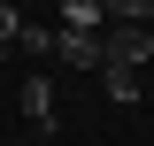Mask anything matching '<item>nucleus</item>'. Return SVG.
<instances>
[{"mask_svg": "<svg viewBox=\"0 0 154 146\" xmlns=\"http://www.w3.org/2000/svg\"><path fill=\"white\" fill-rule=\"evenodd\" d=\"M154 62V31L146 23H108L100 31V69H146Z\"/></svg>", "mask_w": 154, "mask_h": 146, "instance_id": "f257e3e1", "label": "nucleus"}, {"mask_svg": "<svg viewBox=\"0 0 154 146\" xmlns=\"http://www.w3.org/2000/svg\"><path fill=\"white\" fill-rule=\"evenodd\" d=\"M54 62H69V69H100V31H54Z\"/></svg>", "mask_w": 154, "mask_h": 146, "instance_id": "f03ea898", "label": "nucleus"}, {"mask_svg": "<svg viewBox=\"0 0 154 146\" xmlns=\"http://www.w3.org/2000/svg\"><path fill=\"white\" fill-rule=\"evenodd\" d=\"M62 31H108V0H54Z\"/></svg>", "mask_w": 154, "mask_h": 146, "instance_id": "7ed1b4c3", "label": "nucleus"}, {"mask_svg": "<svg viewBox=\"0 0 154 146\" xmlns=\"http://www.w3.org/2000/svg\"><path fill=\"white\" fill-rule=\"evenodd\" d=\"M23 115L38 131H54V77H23Z\"/></svg>", "mask_w": 154, "mask_h": 146, "instance_id": "20e7f679", "label": "nucleus"}, {"mask_svg": "<svg viewBox=\"0 0 154 146\" xmlns=\"http://www.w3.org/2000/svg\"><path fill=\"white\" fill-rule=\"evenodd\" d=\"M100 77H108V100H116V108L139 100V69H100Z\"/></svg>", "mask_w": 154, "mask_h": 146, "instance_id": "39448f33", "label": "nucleus"}, {"mask_svg": "<svg viewBox=\"0 0 154 146\" xmlns=\"http://www.w3.org/2000/svg\"><path fill=\"white\" fill-rule=\"evenodd\" d=\"M16 46H23V54H54V23H23Z\"/></svg>", "mask_w": 154, "mask_h": 146, "instance_id": "423d86ee", "label": "nucleus"}, {"mask_svg": "<svg viewBox=\"0 0 154 146\" xmlns=\"http://www.w3.org/2000/svg\"><path fill=\"white\" fill-rule=\"evenodd\" d=\"M154 0H108V23H146Z\"/></svg>", "mask_w": 154, "mask_h": 146, "instance_id": "0eeeda50", "label": "nucleus"}, {"mask_svg": "<svg viewBox=\"0 0 154 146\" xmlns=\"http://www.w3.org/2000/svg\"><path fill=\"white\" fill-rule=\"evenodd\" d=\"M16 38H23V16H16V0H0V54H8Z\"/></svg>", "mask_w": 154, "mask_h": 146, "instance_id": "6e6552de", "label": "nucleus"}]
</instances>
